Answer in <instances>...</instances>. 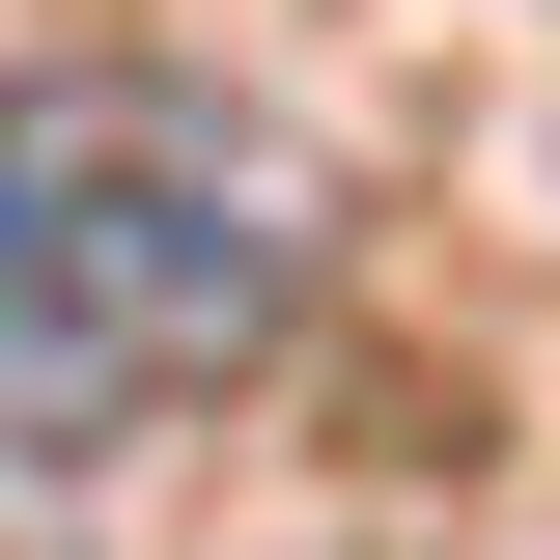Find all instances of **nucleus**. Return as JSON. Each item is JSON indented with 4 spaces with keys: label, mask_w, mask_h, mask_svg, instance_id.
Instances as JSON below:
<instances>
[{
    "label": "nucleus",
    "mask_w": 560,
    "mask_h": 560,
    "mask_svg": "<svg viewBox=\"0 0 560 560\" xmlns=\"http://www.w3.org/2000/svg\"><path fill=\"white\" fill-rule=\"evenodd\" d=\"M308 197L280 140H224L197 84H0V364L28 393H197L280 337Z\"/></svg>",
    "instance_id": "1"
}]
</instances>
